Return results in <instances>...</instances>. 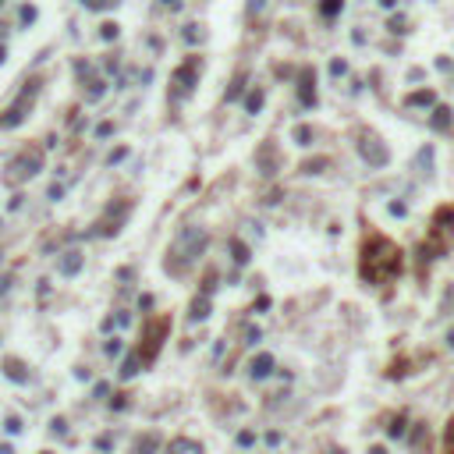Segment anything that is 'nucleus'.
Wrapping results in <instances>:
<instances>
[{
    "label": "nucleus",
    "mask_w": 454,
    "mask_h": 454,
    "mask_svg": "<svg viewBox=\"0 0 454 454\" xmlns=\"http://www.w3.org/2000/svg\"><path fill=\"white\" fill-rule=\"evenodd\" d=\"M401 270V252L390 238L383 234H373L366 238V245H362V255H358V274L366 284H387L394 280Z\"/></svg>",
    "instance_id": "1"
},
{
    "label": "nucleus",
    "mask_w": 454,
    "mask_h": 454,
    "mask_svg": "<svg viewBox=\"0 0 454 454\" xmlns=\"http://www.w3.org/2000/svg\"><path fill=\"white\" fill-rule=\"evenodd\" d=\"M202 249H206V231L202 227H185V231L177 234V241L171 245V259H167V270L171 274H177L181 270V263H195L202 255Z\"/></svg>",
    "instance_id": "2"
},
{
    "label": "nucleus",
    "mask_w": 454,
    "mask_h": 454,
    "mask_svg": "<svg viewBox=\"0 0 454 454\" xmlns=\"http://www.w3.org/2000/svg\"><path fill=\"white\" fill-rule=\"evenodd\" d=\"M39 89H43V82L39 78H28L25 82V89L18 93V100L11 103V107L0 114V128H11V125H22V121L28 117V110L36 107V96H39Z\"/></svg>",
    "instance_id": "3"
},
{
    "label": "nucleus",
    "mask_w": 454,
    "mask_h": 454,
    "mask_svg": "<svg viewBox=\"0 0 454 454\" xmlns=\"http://www.w3.org/2000/svg\"><path fill=\"white\" fill-rule=\"evenodd\" d=\"M128 213H131V202H128V199H114V202H107V209H103V217H100V224H96V234L114 238L121 227H125Z\"/></svg>",
    "instance_id": "4"
},
{
    "label": "nucleus",
    "mask_w": 454,
    "mask_h": 454,
    "mask_svg": "<svg viewBox=\"0 0 454 454\" xmlns=\"http://www.w3.org/2000/svg\"><path fill=\"white\" fill-rule=\"evenodd\" d=\"M43 171V156L36 149H28V153H18L14 160H7V181H28Z\"/></svg>",
    "instance_id": "5"
},
{
    "label": "nucleus",
    "mask_w": 454,
    "mask_h": 454,
    "mask_svg": "<svg viewBox=\"0 0 454 454\" xmlns=\"http://www.w3.org/2000/svg\"><path fill=\"white\" fill-rule=\"evenodd\" d=\"M167 327H171V320H163V316L146 327V341H142V348H139V362H142V366H149V362L156 358L163 337H167Z\"/></svg>",
    "instance_id": "6"
},
{
    "label": "nucleus",
    "mask_w": 454,
    "mask_h": 454,
    "mask_svg": "<svg viewBox=\"0 0 454 454\" xmlns=\"http://www.w3.org/2000/svg\"><path fill=\"white\" fill-rule=\"evenodd\" d=\"M355 149H358V153H362V160H366L369 167H383V163L390 160V153H387V146H383L380 139H376L373 131H362L358 139H355Z\"/></svg>",
    "instance_id": "7"
},
{
    "label": "nucleus",
    "mask_w": 454,
    "mask_h": 454,
    "mask_svg": "<svg viewBox=\"0 0 454 454\" xmlns=\"http://www.w3.org/2000/svg\"><path fill=\"white\" fill-rule=\"evenodd\" d=\"M199 57H188L185 60V64H181L177 71H174V93H192V89H195V78H199Z\"/></svg>",
    "instance_id": "8"
},
{
    "label": "nucleus",
    "mask_w": 454,
    "mask_h": 454,
    "mask_svg": "<svg viewBox=\"0 0 454 454\" xmlns=\"http://www.w3.org/2000/svg\"><path fill=\"white\" fill-rule=\"evenodd\" d=\"M255 160H259V174H277V163H280V156H277V149H274V146H259Z\"/></svg>",
    "instance_id": "9"
},
{
    "label": "nucleus",
    "mask_w": 454,
    "mask_h": 454,
    "mask_svg": "<svg viewBox=\"0 0 454 454\" xmlns=\"http://www.w3.org/2000/svg\"><path fill=\"white\" fill-rule=\"evenodd\" d=\"M316 71L312 68H302V85H298V93H302V103H305V107H312L316 103Z\"/></svg>",
    "instance_id": "10"
},
{
    "label": "nucleus",
    "mask_w": 454,
    "mask_h": 454,
    "mask_svg": "<svg viewBox=\"0 0 454 454\" xmlns=\"http://www.w3.org/2000/svg\"><path fill=\"white\" fill-rule=\"evenodd\" d=\"M249 369H252V376H255V380H263V376H270V373H274V358H270V355H255Z\"/></svg>",
    "instance_id": "11"
},
{
    "label": "nucleus",
    "mask_w": 454,
    "mask_h": 454,
    "mask_svg": "<svg viewBox=\"0 0 454 454\" xmlns=\"http://www.w3.org/2000/svg\"><path fill=\"white\" fill-rule=\"evenodd\" d=\"M82 270V252H64V259H60V274L71 277V274H78Z\"/></svg>",
    "instance_id": "12"
},
{
    "label": "nucleus",
    "mask_w": 454,
    "mask_h": 454,
    "mask_svg": "<svg viewBox=\"0 0 454 454\" xmlns=\"http://www.w3.org/2000/svg\"><path fill=\"white\" fill-rule=\"evenodd\" d=\"M188 316H192L195 323L206 320V316H209V295H199V298H195V302H192V309H188Z\"/></svg>",
    "instance_id": "13"
},
{
    "label": "nucleus",
    "mask_w": 454,
    "mask_h": 454,
    "mask_svg": "<svg viewBox=\"0 0 454 454\" xmlns=\"http://www.w3.org/2000/svg\"><path fill=\"white\" fill-rule=\"evenodd\" d=\"M4 373L11 376V380H18V383H25V380H28V373H25V366H22L18 358H4Z\"/></svg>",
    "instance_id": "14"
},
{
    "label": "nucleus",
    "mask_w": 454,
    "mask_h": 454,
    "mask_svg": "<svg viewBox=\"0 0 454 454\" xmlns=\"http://www.w3.org/2000/svg\"><path fill=\"white\" fill-rule=\"evenodd\" d=\"M415 167H419V174H422V177H429V174H433V149H429V146H426V149H419Z\"/></svg>",
    "instance_id": "15"
},
{
    "label": "nucleus",
    "mask_w": 454,
    "mask_h": 454,
    "mask_svg": "<svg viewBox=\"0 0 454 454\" xmlns=\"http://www.w3.org/2000/svg\"><path fill=\"white\" fill-rule=\"evenodd\" d=\"M429 125H433L436 131H447V128H451V107H436V110H433V121H429Z\"/></svg>",
    "instance_id": "16"
},
{
    "label": "nucleus",
    "mask_w": 454,
    "mask_h": 454,
    "mask_svg": "<svg viewBox=\"0 0 454 454\" xmlns=\"http://www.w3.org/2000/svg\"><path fill=\"white\" fill-rule=\"evenodd\" d=\"M436 103V96L429 93V89H422V93H412L408 96V107H433Z\"/></svg>",
    "instance_id": "17"
},
{
    "label": "nucleus",
    "mask_w": 454,
    "mask_h": 454,
    "mask_svg": "<svg viewBox=\"0 0 454 454\" xmlns=\"http://www.w3.org/2000/svg\"><path fill=\"white\" fill-rule=\"evenodd\" d=\"M245 110L249 114H259L263 110V89H252V93L245 96Z\"/></svg>",
    "instance_id": "18"
},
{
    "label": "nucleus",
    "mask_w": 454,
    "mask_h": 454,
    "mask_svg": "<svg viewBox=\"0 0 454 454\" xmlns=\"http://www.w3.org/2000/svg\"><path fill=\"white\" fill-rule=\"evenodd\" d=\"M139 366H142V362H139V355H128L125 362H121V376L128 380V376H135V373H139Z\"/></svg>",
    "instance_id": "19"
},
{
    "label": "nucleus",
    "mask_w": 454,
    "mask_h": 454,
    "mask_svg": "<svg viewBox=\"0 0 454 454\" xmlns=\"http://www.w3.org/2000/svg\"><path fill=\"white\" fill-rule=\"evenodd\" d=\"M231 252H234V263H238V266H245V263H249V245H241L238 238L231 241Z\"/></svg>",
    "instance_id": "20"
},
{
    "label": "nucleus",
    "mask_w": 454,
    "mask_h": 454,
    "mask_svg": "<svg viewBox=\"0 0 454 454\" xmlns=\"http://www.w3.org/2000/svg\"><path fill=\"white\" fill-rule=\"evenodd\" d=\"M341 4H344V0H323V4H320L323 18H337V14H341Z\"/></svg>",
    "instance_id": "21"
},
{
    "label": "nucleus",
    "mask_w": 454,
    "mask_h": 454,
    "mask_svg": "<svg viewBox=\"0 0 454 454\" xmlns=\"http://www.w3.org/2000/svg\"><path fill=\"white\" fill-rule=\"evenodd\" d=\"M202 39H206L202 25H188V28H185V43H202Z\"/></svg>",
    "instance_id": "22"
},
{
    "label": "nucleus",
    "mask_w": 454,
    "mask_h": 454,
    "mask_svg": "<svg viewBox=\"0 0 454 454\" xmlns=\"http://www.w3.org/2000/svg\"><path fill=\"white\" fill-rule=\"evenodd\" d=\"M327 167V156H316V160H309V163H302V171H305V174H320Z\"/></svg>",
    "instance_id": "23"
},
{
    "label": "nucleus",
    "mask_w": 454,
    "mask_h": 454,
    "mask_svg": "<svg viewBox=\"0 0 454 454\" xmlns=\"http://www.w3.org/2000/svg\"><path fill=\"white\" fill-rule=\"evenodd\" d=\"M295 142H298V146H309V142H312V128L298 125V128H295Z\"/></svg>",
    "instance_id": "24"
},
{
    "label": "nucleus",
    "mask_w": 454,
    "mask_h": 454,
    "mask_svg": "<svg viewBox=\"0 0 454 454\" xmlns=\"http://www.w3.org/2000/svg\"><path fill=\"white\" fill-rule=\"evenodd\" d=\"M117 28H121L117 22H103V28H100V36L107 39V43H114V39H117Z\"/></svg>",
    "instance_id": "25"
},
{
    "label": "nucleus",
    "mask_w": 454,
    "mask_h": 454,
    "mask_svg": "<svg viewBox=\"0 0 454 454\" xmlns=\"http://www.w3.org/2000/svg\"><path fill=\"white\" fill-rule=\"evenodd\" d=\"M444 444H447V454H454V415L447 422V429H444Z\"/></svg>",
    "instance_id": "26"
},
{
    "label": "nucleus",
    "mask_w": 454,
    "mask_h": 454,
    "mask_svg": "<svg viewBox=\"0 0 454 454\" xmlns=\"http://www.w3.org/2000/svg\"><path fill=\"white\" fill-rule=\"evenodd\" d=\"M241 89H245V75H238V78H234V85L227 89V100H238V93H241Z\"/></svg>",
    "instance_id": "27"
},
{
    "label": "nucleus",
    "mask_w": 454,
    "mask_h": 454,
    "mask_svg": "<svg viewBox=\"0 0 454 454\" xmlns=\"http://www.w3.org/2000/svg\"><path fill=\"white\" fill-rule=\"evenodd\" d=\"M103 89H107V82H103V78H93V82H89V96H103Z\"/></svg>",
    "instance_id": "28"
},
{
    "label": "nucleus",
    "mask_w": 454,
    "mask_h": 454,
    "mask_svg": "<svg viewBox=\"0 0 454 454\" xmlns=\"http://www.w3.org/2000/svg\"><path fill=\"white\" fill-rule=\"evenodd\" d=\"M149 451H156V436H146V440L139 444V451H135V454H149Z\"/></svg>",
    "instance_id": "29"
},
{
    "label": "nucleus",
    "mask_w": 454,
    "mask_h": 454,
    "mask_svg": "<svg viewBox=\"0 0 454 454\" xmlns=\"http://www.w3.org/2000/svg\"><path fill=\"white\" fill-rule=\"evenodd\" d=\"M36 22V7H22V25H32Z\"/></svg>",
    "instance_id": "30"
},
{
    "label": "nucleus",
    "mask_w": 454,
    "mask_h": 454,
    "mask_svg": "<svg viewBox=\"0 0 454 454\" xmlns=\"http://www.w3.org/2000/svg\"><path fill=\"white\" fill-rule=\"evenodd\" d=\"M171 451H174V454H181V451H192V444H188V440H174V444H171Z\"/></svg>",
    "instance_id": "31"
},
{
    "label": "nucleus",
    "mask_w": 454,
    "mask_h": 454,
    "mask_svg": "<svg viewBox=\"0 0 454 454\" xmlns=\"http://www.w3.org/2000/svg\"><path fill=\"white\" fill-rule=\"evenodd\" d=\"M266 7V0H249V14H259Z\"/></svg>",
    "instance_id": "32"
},
{
    "label": "nucleus",
    "mask_w": 454,
    "mask_h": 454,
    "mask_svg": "<svg viewBox=\"0 0 454 454\" xmlns=\"http://www.w3.org/2000/svg\"><path fill=\"white\" fill-rule=\"evenodd\" d=\"M125 156H128V149H125V146H117L114 153H110V163H117V160H125Z\"/></svg>",
    "instance_id": "33"
},
{
    "label": "nucleus",
    "mask_w": 454,
    "mask_h": 454,
    "mask_svg": "<svg viewBox=\"0 0 454 454\" xmlns=\"http://www.w3.org/2000/svg\"><path fill=\"white\" fill-rule=\"evenodd\" d=\"M96 135H100V139H107V135H114V125H110V121H107V125H100V128H96Z\"/></svg>",
    "instance_id": "34"
},
{
    "label": "nucleus",
    "mask_w": 454,
    "mask_h": 454,
    "mask_svg": "<svg viewBox=\"0 0 454 454\" xmlns=\"http://www.w3.org/2000/svg\"><path fill=\"white\" fill-rule=\"evenodd\" d=\"M114 0H85V7H110Z\"/></svg>",
    "instance_id": "35"
},
{
    "label": "nucleus",
    "mask_w": 454,
    "mask_h": 454,
    "mask_svg": "<svg viewBox=\"0 0 454 454\" xmlns=\"http://www.w3.org/2000/svg\"><path fill=\"white\" fill-rule=\"evenodd\" d=\"M330 71H334V75H344V71H348V64H344V60H334V64H330Z\"/></svg>",
    "instance_id": "36"
},
{
    "label": "nucleus",
    "mask_w": 454,
    "mask_h": 454,
    "mask_svg": "<svg viewBox=\"0 0 454 454\" xmlns=\"http://www.w3.org/2000/svg\"><path fill=\"white\" fill-rule=\"evenodd\" d=\"M4 429H7V433H18V429H22V422H18V419H7V426H4Z\"/></svg>",
    "instance_id": "37"
},
{
    "label": "nucleus",
    "mask_w": 454,
    "mask_h": 454,
    "mask_svg": "<svg viewBox=\"0 0 454 454\" xmlns=\"http://www.w3.org/2000/svg\"><path fill=\"white\" fill-rule=\"evenodd\" d=\"M390 213H394V217H404L408 209H404V202H394V206H390Z\"/></svg>",
    "instance_id": "38"
},
{
    "label": "nucleus",
    "mask_w": 454,
    "mask_h": 454,
    "mask_svg": "<svg viewBox=\"0 0 454 454\" xmlns=\"http://www.w3.org/2000/svg\"><path fill=\"white\" fill-rule=\"evenodd\" d=\"M380 7H394V0H380Z\"/></svg>",
    "instance_id": "39"
},
{
    "label": "nucleus",
    "mask_w": 454,
    "mask_h": 454,
    "mask_svg": "<svg viewBox=\"0 0 454 454\" xmlns=\"http://www.w3.org/2000/svg\"><path fill=\"white\" fill-rule=\"evenodd\" d=\"M369 454H387V451H383V447H373V451H369Z\"/></svg>",
    "instance_id": "40"
},
{
    "label": "nucleus",
    "mask_w": 454,
    "mask_h": 454,
    "mask_svg": "<svg viewBox=\"0 0 454 454\" xmlns=\"http://www.w3.org/2000/svg\"><path fill=\"white\" fill-rule=\"evenodd\" d=\"M447 344H451V348H454V330H451V334H447Z\"/></svg>",
    "instance_id": "41"
},
{
    "label": "nucleus",
    "mask_w": 454,
    "mask_h": 454,
    "mask_svg": "<svg viewBox=\"0 0 454 454\" xmlns=\"http://www.w3.org/2000/svg\"><path fill=\"white\" fill-rule=\"evenodd\" d=\"M163 4H167V7H177V0H163Z\"/></svg>",
    "instance_id": "42"
},
{
    "label": "nucleus",
    "mask_w": 454,
    "mask_h": 454,
    "mask_svg": "<svg viewBox=\"0 0 454 454\" xmlns=\"http://www.w3.org/2000/svg\"><path fill=\"white\" fill-rule=\"evenodd\" d=\"M0 454H11V447H7V444H4V447H0Z\"/></svg>",
    "instance_id": "43"
},
{
    "label": "nucleus",
    "mask_w": 454,
    "mask_h": 454,
    "mask_svg": "<svg viewBox=\"0 0 454 454\" xmlns=\"http://www.w3.org/2000/svg\"><path fill=\"white\" fill-rule=\"evenodd\" d=\"M0 64H4V47H0Z\"/></svg>",
    "instance_id": "44"
},
{
    "label": "nucleus",
    "mask_w": 454,
    "mask_h": 454,
    "mask_svg": "<svg viewBox=\"0 0 454 454\" xmlns=\"http://www.w3.org/2000/svg\"><path fill=\"white\" fill-rule=\"evenodd\" d=\"M43 454H50V451H43Z\"/></svg>",
    "instance_id": "45"
}]
</instances>
